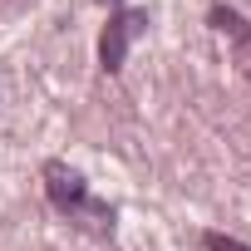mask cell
<instances>
[{"label":"cell","mask_w":251,"mask_h":251,"mask_svg":"<svg viewBox=\"0 0 251 251\" xmlns=\"http://www.w3.org/2000/svg\"><path fill=\"white\" fill-rule=\"evenodd\" d=\"M143 25H148V15H138V10H123L118 20H108V30H103V40H99V59H103V69H108V74H118V69H123L128 40H133Z\"/></svg>","instance_id":"7a4b0ae2"},{"label":"cell","mask_w":251,"mask_h":251,"mask_svg":"<svg viewBox=\"0 0 251 251\" xmlns=\"http://www.w3.org/2000/svg\"><path fill=\"white\" fill-rule=\"evenodd\" d=\"M45 192H50V202H54L69 222L94 226V231H108V226H113V207L99 202V197L89 192V182H84L74 168H64V163H45Z\"/></svg>","instance_id":"6da1fadb"},{"label":"cell","mask_w":251,"mask_h":251,"mask_svg":"<svg viewBox=\"0 0 251 251\" xmlns=\"http://www.w3.org/2000/svg\"><path fill=\"white\" fill-rule=\"evenodd\" d=\"M212 20H222V25H231L236 35H246V54H251V30H241V20H236V15H226V10H217Z\"/></svg>","instance_id":"277c9868"},{"label":"cell","mask_w":251,"mask_h":251,"mask_svg":"<svg viewBox=\"0 0 251 251\" xmlns=\"http://www.w3.org/2000/svg\"><path fill=\"white\" fill-rule=\"evenodd\" d=\"M207 251H251V246H241L236 236H222V231H207Z\"/></svg>","instance_id":"3957f363"}]
</instances>
